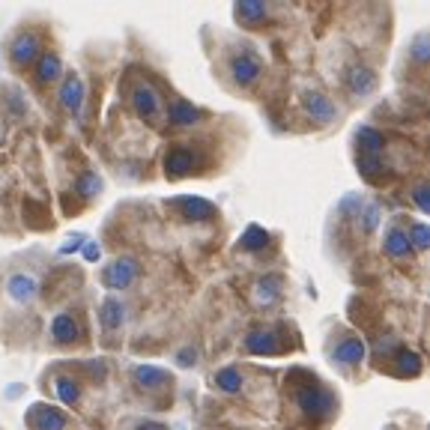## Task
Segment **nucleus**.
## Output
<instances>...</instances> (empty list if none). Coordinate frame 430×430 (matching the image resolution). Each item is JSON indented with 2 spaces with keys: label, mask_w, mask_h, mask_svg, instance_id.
<instances>
[{
  "label": "nucleus",
  "mask_w": 430,
  "mask_h": 430,
  "mask_svg": "<svg viewBox=\"0 0 430 430\" xmlns=\"http://www.w3.org/2000/svg\"><path fill=\"white\" fill-rule=\"evenodd\" d=\"M135 379L144 388H162L164 383H170V377L164 374L162 368H153V365H140L138 370H135Z\"/></svg>",
  "instance_id": "obj_18"
},
{
  "label": "nucleus",
  "mask_w": 430,
  "mask_h": 430,
  "mask_svg": "<svg viewBox=\"0 0 430 430\" xmlns=\"http://www.w3.org/2000/svg\"><path fill=\"white\" fill-rule=\"evenodd\" d=\"M60 57L57 54H45V57H39V69H36V75L39 81H54L57 75H60Z\"/></svg>",
  "instance_id": "obj_24"
},
{
  "label": "nucleus",
  "mask_w": 430,
  "mask_h": 430,
  "mask_svg": "<svg viewBox=\"0 0 430 430\" xmlns=\"http://www.w3.org/2000/svg\"><path fill=\"white\" fill-rule=\"evenodd\" d=\"M194 168V159H192V153H186V150H173L168 153V159H164V170L170 173V177H186V173H192Z\"/></svg>",
  "instance_id": "obj_13"
},
{
  "label": "nucleus",
  "mask_w": 430,
  "mask_h": 430,
  "mask_svg": "<svg viewBox=\"0 0 430 430\" xmlns=\"http://www.w3.org/2000/svg\"><path fill=\"white\" fill-rule=\"evenodd\" d=\"M236 18H242V21L266 18V3H260V0H242V3H236Z\"/></svg>",
  "instance_id": "obj_22"
},
{
  "label": "nucleus",
  "mask_w": 430,
  "mask_h": 430,
  "mask_svg": "<svg viewBox=\"0 0 430 430\" xmlns=\"http://www.w3.org/2000/svg\"><path fill=\"white\" fill-rule=\"evenodd\" d=\"M51 335H54V341H60V344L75 341L78 338V322L72 320L69 314H57L54 322H51Z\"/></svg>",
  "instance_id": "obj_14"
},
{
  "label": "nucleus",
  "mask_w": 430,
  "mask_h": 430,
  "mask_svg": "<svg viewBox=\"0 0 430 430\" xmlns=\"http://www.w3.org/2000/svg\"><path fill=\"white\" fill-rule=\"evenodd\" d=\"M99 188H102V179H99L96 173H84V177L78 179V194H84V197H93Z\"/></svg>",
  "instance_id": "obj_27"
},
{
  "label": "nucleus",
  "mask_w": 430,
  "mask_h": 430,
  "mask_svg": "<svg viewBox=\"0 0 430 430\" xmlns=\"http://www.w3.org/2000/svg\"><path fill=\"white\" fill-rule=\"evenodd\" d=\"M355 144L362 147V155H377L379 150H383V135H379L377 129H370V126H362L359 131H355Z\"/></svg>",
  "instance_id": "obj_16"
},
{
  "label": "nucleus",
  "mask_w": 430,
  "mask_h": 430,
  "mask_svg": "<svg viewBox=\"0 0 430 430\" xmlns=\"http://www.w3.org/2000/svg\"><path fill=\"white\" fill-rule=\"evenodd\" d=\"M179 206H183V212L194 221H210L215 215V206L210 201H203V197H183Z\"/></svg>",
  "instance_id": "obj_11"
},
{
  "label": "nucleus",
  "mask_w": 430,
  "mask_h": 430,
  "mask_svg": "<svg viewBox=\"0 0 430 430\" xmlns=\"http://www.w3.org/2000/svg\"><path fill=\"white\" fill-rule=\"evenodd\" d=\"M39 57V39L33 33H24L12 42V63L15 66H27Z\"/></svg>",
  "instance_id": "obj_6"
},
{
  "label": "nucleus",
  "mask_w": 430,
  "mask_h": 430,
  "mask_svg": "<svg viewBox=\"0 0 430 430\" xmlns=\"http://www.w3.org/2000/svg\"><path fill=\"white\" fill-rule=\"evenodd\" d=\"M398 370L403 377H418L421 374V355L409 353V350H401L398 353Z\"/></svg>",
  "instance_id": "obj_26"
},
{
  "label": "nucleus",
  "mask_w": 430,
  "mask_h": 430,
  "mask_svg": "<svg viewBox=\"0 0 430 430\" xmlns=\"http://www.w3.org/2000/svg\"><path fill=\"white\" fill-rule=\"evenodd\" d=\"M230 75L236 78V84H251V81L260 75V60H257V54H251V51L236 54L233 60H230Z\"/></svg>",
  "instance_id": "obj_3"
},
{
  "label": "nucleus",
  "mask_w": 430,
  "mask_h": 430,
  "mask_svg": "<svg viewBox=\"0 0 430 430\" xmlns=\"http://www.w3.org/2000/svg\"><path fill=\"white\" fill-rule=\"evenodd\" d=\"M416 60H427V36L416 39Z\"/></svg>",
  "instance_id": "obj_34"
},
{
  "label": "nucleus",
  "mask_w": 430,
  "mask_h": 430,
  "mask_svg": "<svg viewBox=\"0 0 430 430\" xmlns=\"http://www.w3.org/2000/svg\"><path fill=\"white\" fill-rule=\"evenodd\" d=\"M57 398H60L66 407H75L78 403V398H81V388H78V383L75 379H69V377H60L57 379Z\"/></svg>",
  "instance_id": "obj_21"
},
{
  "label": "nucleus",
  "mask_w": 430,
  "mask_h": 430,
  "mask_svg": "<svg viewBox=\"0 0 430 430\" xmlns=\"http://www.w3.org/2000/svg\"><path fill=\"white\" fill-rule=\"evenodd\" d=\"M362 355H365V344H362V338H346V341L335 350V359L341 362V365H359Z\"/></svg>",
  "instance_id": "obj_12"
},
{
  "label": "nucleus",
  "mask_w": 430,
  "mask_h": 430,
  "mask_svg": "<svg viewBox=\"0 0 430 430\" xmlns=\"http://www.w3.org/2000/svg\"><path fill=\"white\" fill-rule=\"evenodd\" d=\"M377 218H379L377 206H370V210H368V215H365V230H374V227H377Z\"/></svg>",
  "instance_id": "obj_35"
},
{
  "label": "nucleus",
  "mask_w": 430,
  "mask_h": 430,
  "mask_svg": "<svg viewBox=\"0 0 430 430\" xmlns=\"http://www.w3.org/2000/svg\"><path fill=\"white\" fill-rule=\"evenodd\" d=\"M33 425H36L39 430H63L66 427V416L60 409H51V407H36Z\"/></svg>",
  "instance_id": "obj_15"
},
{
  "label": "nucleus",
  "mask_w": 430,
  "mask_h": 430,
  "mask_svg": "<svg viewBox=\"0 0 430 430\" xmlns=\"http://www.w3.org/2000/svg\"><path fill=\"white\" fill-rule=\"evenodd\" d=\"M168 114H170L173 126H194V123L201 120V111H197L194 105H188V102H173Z\"/></svg>",
  "instance_id": "obj_17"
},
{
  "label": "nucleus",
  "mask_w": 430,
  "mask_h": 430,
  "mask_svg": "<svg viewBox=\"0 0 430 430\" xmlns=\"http://www.w3.org/2000/svg\"><path fill=\"white\" fill-rule=\"evenodd\" d=\"M131 105H135V111H138L144 120H153V117H159V111H162L159 93H155L153 87H147V84L135 87V93H131Z\"/></svg>",
  "instance_id": "obj_4"
},
{
  "label": "nucleus",
  "mask_w": 430,
  "mask_h": 430,
  "mask_svg": "<svg viewBox=\"0 0 430 430\" xmlns=\"http://www.w3.org/2000/svg\"><path fill=\"white\" fill-rule=\"evenodd\" d=\"M409 245H416V248H427V227L425 225H416L412 227V239H409Z\"/></svg>",
  "instance_id": "obj_30"
},
{
  "label": "nucleus",
  "mask_w": 430,
  "mask_h": 430,
  "mask_svg": "<svg viewBox=\"0 0 430 430\" xmlns=\"http://www.w3.org/2000/svg\"><path fill=\"white\" fill-rule=\"evenodd\" d=\"M215 385L227 394H236L239 388H242V377H239L236 368H221L218 374H215Z\"/></svg>",
  "instance_id": "obj_20"
},
{
  "label": "nucleus",
  "mask_w": 430,
  "mask_h": 430,
  "mask_svg": "<svg viewBox=\"0 0 430 430\" xmlns=\"http://www.w3.org/2000/svg\"><path fill=\"white\" fill-rule=\"evenodd\" d=\"M81 102H84V81H81L78 75H69L63 81V87H60V105L66 108V111L78 114Z\"/></svg>",
  "instance_id": "obj_5"
},
{
  "label": "nucleus",
  "mask_w": 430,
  "mask_h": 430,
  "mask_svg": "<svg viewBox=\"0 0 430 430\" xmlns=\"http://www.w3.org/2000/svg\"><path fill=\"white\" fill-rule=\"evenodd\" d=\"M394 350V338H385V341H377V346H374V353L377 355H388Z\"/></svg>",
  "instance_id": "obj_33"
},
{
  "label": "nucleus",
  "mask_w": 430,
  "mask_h": 430,
  "mask_svg": "<svg viewBox=\"0 0 430 430\" xmlns=\"http://www.w3.org/2000/svg\"><path fill=\"white\" fill-rule=\"evenodd\" d=\"M305 111L311 114V120H317V123H329V120H335V105L329 102L322 93H308L305 96Z\"/></svg>",
  "instance_id": "obj_7"
},
{
  "label": "nucleus",
  "mask_w": 430,
  "mask_h": 430,
  "mask_svg": "<svg viewBox=\"0 0 430 430\" xmlns=\"http://www.w3.org/2000/svg\"><path fill=\"white\" fill-rule=\"evenodd\" d=\"M81 245V236H75V239H69V242L63 245V254H69V251H75V248Z\"/></svg>",
  "instance_id": "obj_37"
},
{
  "label": "nucleus",
  "mask_w": 430,
  "mask_h": 430,
  "mask_svg": "<svg viewBox=\"0 0 430 430\" xmlns=\"http://www.w3.org/2000/svg\"><path fill=\"white\" fill-rule=\"evenodd\" d=\"M359 170L370 179V177H377V173L383 170V162H379V155H362L359 153Z\"/></svg>",
  "instance_id": "obj_28"
},
{
  "label": "nucleus",
  "mask_w": 430,
  "mask_h": 430,
  "mask_svg": "<svg viewBox=\"0 0 430 430\" xmlns=\"http://www.w3.org/2000/svg\"><path fill=\"white\" fill-rule=\"evenodd\" d=\"M385 254L388 257H407V254L412 251V245H409V236H407V230H401V227H394V230H388V236H385Z\"/></svg>",
  "instance_id": "obj_10"
},
{
  "label": "nucleus",
  "mask_w": 430,
  "mask_h": 430,
  "mask_svg": "<svg viewBox=\"0 0 430 430\" xmlns=\"http://www.w3.org/2000/svg\"><path fill=\"white\" fill-rule=\"evenodd\" d=\"M269 245V233L263 227L257 225H251L245 230V236H242V248L245 251H260V248H266Z\"/></svg>",
  "instance_id": "obj_23"
},
{
  "label": "nucleus",
  "mask_w": 430,
  "mask_h": 430,
  "mask_svg": "<svg viewBox=\"0 0 430 430\" xmlns=\"http://www.w3.org/2000/svg\"><path fill=\"white\" fill-rule=\"evenodd\" d=\"M135 275H138V263L131 257H123V260H114L111 266L105 269L102 281L111 287V290H126L131 281H135Z\"/></svg>",
  "instance_id": "obj_2"
},
{
  "label": "nucleus",
  "mask_w": 430,
  "mask_h": 430,
  "mask_svg": "<svg viewBox=\"0 0 430 430\" xmlns=\"http://www.w3.org/2000/svg\"><path fill=\"white\" fill-rule=\"evenodd\" d=\"M278 278H266V281H260V284H257V299L263 302V305H266V302H272V299H275V296H278Z\"/></svg>",
  "instance_id": "obj_29"
},
{
  "label": "nucleus",
  "mask_w": 430,
  "mask_h": 430,
  "mask_svg": "<svg viewBox=\"0 0 430 430\" xmlns=\"http://www.w3.org/2000/svg\"><path fill=\"white\" fill-rule=\"evenodd\" d=\"M194 359H197V353L192 350V346H186V350H179V355H177V362L183 368H192L194 365Z\"/></svg>",
  "instance_id": "obj_31"
},
{
  "label": "nucleus",
  "mask_w": 430,
  "mask_h": 430,
  "mask_svg": "<svg viewBox=\"0 0 430 430\" xmlns=\"http://www.w3.org/2000/svg\"><path fill=\"white\" fill-rule=\"evenodd\" d=\"M346 84H350L355 96H368L377 87V75L370 69H365V66H353L350 75H346Z\"/></svg>",
  "instance_id": "obj_9"
},
{
  "label": "nucleus",
  "mask_w": 430,
  "mask_h": 430,
  "mask_svg": "<svg viewBox=\"0 0 430 430\" xmlns=\"http://www.w3.org/2000/svg\"><path fill=\"white\" fill-rule=\"evenodd\" d=\"M245 346H248V353H266L272 355L278 350V344H275V338H272V332H251L245 338Z\"/></svg>",
  "instance_id": "obj_19"
},
{
  "label": "nucleus",
  "mask_w": 430,
  "mask_h": 430,
  "mask_svg": "<svg viewBox=\"0 0 430 430\" xmlns=\"http://www.w3.org/2000/svg\"><path fill=\"white\" fill-rule=\"evenodd\" d=\"M140 430H168L164 425H155V421H150V425H140Z\"/></svg>",
  "instance_id": "obj_38"
},
{
  "label": "nucleus",
  "mask_w": 430,
  "mask_h": 430,
  "mask_svg": "<svg viewBox=\"0 0 430 430\" xmlns=\"http://www.w3.org/2000/svg\"><path fill=\"white\" fill-rule=\"evenodd\" d=\"M6 290H10V296L15 302H30V299H36L39 284L30 275H12L10 284H6Z\"/></svg>",
  "instance_id": "obj_8"
},
{
  "label": "nucleus",
  "mask_w": 430,
  "mask_h": 430,
  "mask_svg": "<svg viewBox=\"0 0 430 430\" xmlns=\"http://www.w3.org/2000/svg\"><path fill=\"white\" fill-rule=\"evenodd\" d=\"M296 403H299V409L305 416H329V412L335 409V398L329 392H322V388H302L299 394H296Z\"/></svg>",
  "instance_id": "obj_1"
},
{
  "label": "nucleus",
  "mask_w": 430,
  "mask_h": 430,
  "mask_svg": "<svg viewBox=\"0 0 430 430\" xmlns=\"http://www.w3.org/2000/svg\"><path fill=\"white\" fill-rule=\"evenodd\" d=\"M102 322H105L108 329L123 326V305H120V299H105V305H102Z\"/></svg>",
  "instance_id": "obj_25"
},
{
  "label": "nucleus",
  "mask_w": 430,
  "mask_h": 430,
  "mask_svg": "<svg viewBox=\"0 0 430 430\" xmlns=\"http://www.w3.org/2000/svg\"><path fill=\"white\" fill-rule=\"evenodd\" d=\"M99 254H102V251H99V245H93V242L84 245V257L87 260H99Z\"/></svg>",
  "instance_id": "obj_36"
},
{
  "label": "nucleus",
  "mask_w": 430,
  "mask_h": 430,
  "mask_svg": "<svg viewBox=\"0 0 430 430\" xmlns=\"http://www.w3.org/2000/svg\"><path fill=\"white\" fill-rule=\"evenodd\" d=\"M412 197H416V203H418V210H421V212H427V210H430V201H427V186H418V188H416V194H412Z\"/></svg>",
  "instance_id": "obj_32"
}]
</instances>
